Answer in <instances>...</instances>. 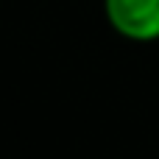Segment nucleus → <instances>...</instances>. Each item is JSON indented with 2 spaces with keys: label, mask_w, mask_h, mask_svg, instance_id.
Masks as SVG:
<instances>
[{
  "label": "nucleus",
  "mask_w": 159,
  "mask_h": 159,
  "mask_svg": "<svg viewBox=\"0 0 159 159\" xmlns=\"http://www.w3.org/2000/svg\"><path fill=\"white\" fill-rule=\"evenodd\" d=\"M106 22L131 42L159 39V0H103Z\"/></svg>",
  "instance_id": "f257e3e1"
}]
</instances>
